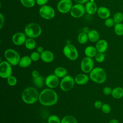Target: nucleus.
<instances>
[{
    "mask_svg": "<svg viewBox=\"0 0 123 123\" xmlns=\"http://www.w3.org/2000/svg\"><path fill=\"white\" fill-rule=\"evenodd\" d=\"M85 12V6L83 4L79 3H76L73 5L70 11L71 15L75 18H78L83 16Z\"/></svg>",
    "mask_w": 123,
    "mask_h": 123,
    "instance_id": "obj_11",
    "label": "nucleus"
},
{
    "mask_svg": "<svg viewBox=\"0 0 123 123\" xmlns=\"http://www.w3.org/2000/svg\"><path fill=\"white\" fill-rule=\"evenodd\" d=\"M112 18L115 24L121 23L123 21V13L119 12H117L114 14Z\"/></svg>",
    "mask_w": 123,
    "mask_h": 123,
    "instance_id": "obj_31",
    "label": "nucleus"
},
{
    "mask_svg": "<svg viewBox=\"0 0 123 123\" xmlns=\"http://www.w3.org/2000/svg\"><path fill=\"white\" fill-rule=\"evenodd\" d=\"M39 95V94L35 87H27L23 91L21 98L25 103L32 104L38 99Z\"/></svg>",
    "mask_w": 123,
    "mask_h": 123,
    "instance_id": "obj_2",
    "label": "nucleus"
},
{
    "mask_svg": "<svg viewBox=\"0 0 123 123\" xmlns=\"http://www.w3.org/2000/svg\"><path fill=\"white\" fill-rule=\"evenodd\" d=\"M33 83L37 87L40 88L42 87L45 83V79L42 76L39 75L37 77L33 78Z\"/></svg>",
    "mask_w": 123,
    "mask_h": 123,
    "instance_id": "obj_25",
    "label": "nucleus"
},
{
    "mask_svg": "<svg viewBox=\"0 0 123 123\" xmlns=\"http://www.w3.org/2000/svg\"><path fill=\"white\" fill-rule=\"evenodd\" d=\"M88 40L91 42H97L99 40L100 35L98 32L95 29H91L87 33Z\"/></svg>",
    "mask_w": 123,
    "mask_h": 123,
    "instance_id": "obj_20",
    "label": "nucleus"
},
{
    "mask_svg": "<svg viewBox=\"0 0 123 123\" xmlns=\"http://www.w3.org/2000/svg\"><path fill=\"white\" fill-rule=\"evenodd\" d=\"M101 109L102 112L105 114H108L111 111V107L110 105L107 103L103 104Z\"/></svg>",
    "mask_w": 123,
    "mask_h": 123,
    "instance_id": "obj_37",
    "label": "nucleus"
},
{
    "mask_svg": "<svg viewBox=\"0 0 123 123\" xmlns=\"http://www.w3.org/2000/svg\"><path fill=\"white\" fill-rule=\"evenodd\" d=\"M74 79L70 75H66L60 82V87L62 90L67 92L73 89L75 84Z\"/></svg>",
    "mask_w": 123,
    "mask_h": 123,
    "instance_id": "obj_7",
    "label": "nucleus"
},
{
    "mask_svg": "<svg viewBox=\"0 0 123 123\" xmlns=\"http://www.w3.org/2000/svg\"><path fill=\"white\" fill-rule=\"evenodd\" d=\"M24 33L27 37L35 38L40 36L42 33V28L38 24L31 23L25 26Z\"/></svg>",
    "mask_w": 123,
    "mask_h": 123,
    "instance_id": "obj_4",
    "label": "nucleus"
},
{
    "mask_svg": "<svg viewBox=\"0 0 123 123\" xmlns=\"http://www.w3.org/2000/svg\"><path fill=\"white\" fill-rule=\"evenodd\" d=\"M109 123H119V122L117 119H111V120H110L109 121Z\"/></svg>",
    "mask_w": 123,
    "mask_h": 123,
    "instance_id": "obj_45",
    "label": "nucleus"
},
{
    "mask_svg": "<svg viewBox=\"0 0 123 123\" xmlns=\"http://www.w3.org/2000/svg\"><path fill=\"white\" fill-rule=\"evenodd\" d=\"M112 97L117 99H120L123 97V88L120 86L115 87L112 89Z\"/></svg>",
    "mask_w": 123,
    "mask_h": 123,
    "instance_id": "obj_23",
    "label": "nucleus"
},
{
    "mask_svg": "<svg viewBox=\"0 0 123 123\" xmlns=\"http://www.w3.org/2000/svg\"><path fill=\"white\" fill-rule=\"evenodd\" d=\"M31 60L33 62H37L40 59V53L37 51H34L30 54V56Z\"/></svg>",
    "mask_w": 123,
    "mask_h": 123,
    "instance_id": "obj_35",
    "label": "nucleus"
},
{
    "mask_svg": "<svg viewBox=\"0 0 123 123\" xmlns=\"http://www.w3.org/2000/svg\"><path fill=\"white\" fill-rule=\"evenodd\" d=\"M48 123H61V120L59 116L52 114L48 117Z\"/></svg>",
    "mask_w": 123,
    "mask_h": 123,
    "instance_id": "obj_32",
    "label": "nucleus"
},
{
    "mask_svg": "<svg viewBox=\"0 0 123 123\" xmlns=\"http://www.w3.org/2000/svg\"><path fill=\"white\" fill-rule=\"evenodd\" d=\"M46 123V122H43V123Z\"/></svg>",
    "mask_w": 123,
    "mask_h": 123,
    "instance_id": "obj_46",
    "label": "nucleus"
},
{
    "mask_svg": "<svg viewBox=\"0 0 123 123\" xmlns=\"http://www.w3.org/2000/svg\"><path fill=\"white\" fill-rule=\"evenodd\" d=\"M72 6L71 0H60L57 4V8L60 13H66L70 12Z\"/></svg>",
    "mask_w": 123,
    "mask_h": 123,
    "instance_id": "obj_12",
    "label": "nucleus"
},
{
    "mask_svg": "<svg viewBox=\"0 0 123 123\" xmlns=\"http://www.w3.org/2000/svg\"><path fill=\"white\" fill-rule=\"evenodd\" d=\"M94 62L92 58L85 57L81 62L80 67L82 72L85 74L89 73L94 68Z\"/></svg>",
    "mask_w": 123,
    "mask_h": 123,
    "instance_id": "obj_10",
    "label": "nucleus"
},
{
    "mask_svg": "<svg viewBox=\"0 0 123 123\" xmlns=\"http://www.w3.org/2000/svg\"><path fill=\"white\" fill-rule=\"evenodd\" d=\"M4 57L6 61L12 66L18 65L21 59L18 52L12 49H8L5 51Z\"/></svg>",
    "mask_w": 123,
    "mask_h": 123,
    "instance_id": "obj_5",
    "label": "nucleus"
},
{
    "mask_svg": "<svg viewBox=\"0 0 123 123\" xmlns=\"http://www.w3.org/2000/svg\"><path fill=\"white\" fill-rule=\"evenodd\" d=\"M32 62L30 57L25 55L21 58L18 65L21 68H26L31 64Z\"/></svg>",
    "mask_w": 123,
    "mask_h": 123,
    "instance_id": "obj_21",
    "label": "nucleus"
},
{
    "mask_svg": "<svg viewBox=\"0 0 123 123\" xmlns=\"http://www.w3.org/2000/svg\"><path fill=\"white\" fill-rule=\"evenodd\" d=\"M4 22H5L4 17L3 15L1 13H0V29H2V28L4 26Z\"/></svg>",
    "mask_w": 123,
    "mask_h": 123,
    "instance_id": "obj_41",
    "label": "nucleus"
},
{
    "mask_svg": "<svg viewBox=\"0 0 123 123\" xmlns=\"http://www.w3.org/2000/svg\"><path fill=\"white\" fill-rule=\"evenodd\" d=\"M84 53L86 57L93 58L95 57L98 53V51L95 47L92 46H88L85 48L84 50Z\"/></svg>",
    "mask_w": 123,
    "mask_h": 123,
    "instance_id": "obj_22",
    "label": "nucleus"
},
{
    "mask_svg": "<svg viewBox=\"0 0 123 123\" xmlns=\"http://www.w3.org/2000/svg\"><path fill=\"white\" fill-rule=\"evenodd\" d=\"M86 12L90 15L94 14L97 12L98 7L96 2L93 1H88L85 6Z\"/></svg>",
    "mask_w": 123,
    "mask_h": 123,
    "instance_id": "obj_15",
    "label": "nucleus"
},
{
    "mask_svg": "<svg viewBox=\"0 0 123 123\" xmlns=\"http://www.w3.org/2000/svg\"><path fill=\"white\" fill-rule=\"evenodd\" d=\"M115 24L113 18H108L105 20L104 25L107 27H111L114 25Z\"/></svg>",
    "mask_w": 123,
    "mask_h": 123,
    "instance_id": "obj_36",
    "label": "nucleus"
},
{
    "mask_svg": "<svg viewBox=\"0 0 123 123\" xmlns=\"http://www.w3.org/2000/svg\"><path fill=\"white\" fill-rule=\"evenodd\" d=\"M112 91V89L109 86H106L103 89V93L104 95L106 96H109L110 95H111Z\"/></svg>",
    "mask_w": 123,
    "mask_h": 123,
    "instance_id": "obj_38",
    "label": "nucleus"
},
{
    "mask_svg": "<svg viewBox=\"0 0 123 123\" xmlns=\"http://www.w3.org/2000/svg\"><path fill=\"white\" fill-rule=\"evenodd\" d=\"M31 74H32V76L33 78L37 77V76H38L39 75V73H38V71H37V70H33V71L32 72Z\"/></svg>",
    "mask_w": 123,
    "mask_h": 123,
    "instance_id": "obj_42",
    "label": "nucleus"
},
{
    "mask_svg": "<svg viewBox=\"0 0 123 123\" xmlns=\"http://www.w3.org/2000/svg\"><path fill=\"white\" fill-rule=\"evenodd\" d=\"M61 123H77V121L74 117L72 115H66L62 118Z\"/></svg>",
    "mask_w": 123,
    "mask_h": 123,
    "instance_id": "obj_29",
    "label": "nucleus"
},
{
    "mask_svg": "<svg viewBox=\"0 0 123 123\" xmlns=\"http://www.w3.org/2000/svg\"><path fill=\"white\" fill-rule=\"evenodd\" d=\"M20 1L23 6L28 8L33 7L36 3V0H20Z\"/></svg>",
    "mask_w": 123,
    "mask_h": 123,
    "instance_id": "obj_30",
    "label": "nucleus"
},
{
    "mask_svg": "<svg viewBox=\"0 0 123 123\" xmlns=\"http://www.w3.org/2000/svg\"></svg>",
    "mask_w": 123,
    "mask_h": 123,
    "instance_id": "obj_47",
    "label": "nucleus"
},
{
    "mask_svg": "<svg viewBox=\"0 0 123 123\" xmlns=\"http://www.w3.org/2000/svg\"><path fill=\"white\" fill-rule=\"evenodd\" d=\"M77 40L81 44H86L88 40V37L87 33L81 32L79 34L77 37Z\"/></svg>",
    "mask_w": 123,
    "mask_h": 123,
    "instance_id": "obj_27",
    "label": "nucleus"
},
{
    "mask_svg": "<svg viewBox=\"0 0 123 123\" xmlns=\"http://www.w3.org/2000/svg\"><path fill=\"white\" fill-rule=\"evenodd\" d=\"M45 84L48 88H56L60 85L59 78L54 74H49L45 78Z\"/></svg>",
    "mask_w": 123,
    "mask_h": 123,
    "instance_id": "obj_13",
    "label": "nucleus"
},
{
    "mask_svg": "<svg viewBox=\"0 0 123 123\" xmlns=\"http://www.w3.org/2000/svg\"><path fill=\"white\" fill-rule=\"evenodd\" d=\"M95 47L98 52L104 53L108 48V43L104 39H99L96 42Z\"/></svg>",
    "mask_w": 123,
    "mask_h": 123,
    "instance_id": "obj_18",
    "label": "nucleus"
},
{
    "mask_svg": "<svg viewBox=\"0 0 123 123\" xmlns=\"http://www.w3.org/2000/svg\"><path fill=\"white\" fill-rule=\"evenodd\" d=\"M114 32L118 36H123V24L122 23L115 24L114 25Z\"/></svg>",
    "mask_w": 123,
    "mask_h": 123,
    "instance_id": "obj_28",
    "label": "nucleus"
},
{
    "mask_svg": "<svg viewBox=\"0 0 123 123\" xmlns=\"http://www.w3.org/2000/svg\"><path fill=\"white\" fill-rule=\"evenodd\" d=\"M97 13L99 18L105 20L109 18L111 14L110 10L108 8L104 6H100L98 7Z\"/></svg>",
    "mask_w": 123,
    "mask_h": 123,
    "instance_id": "obj_17",
    "label": "nucleus"
},
{
    "mask_svg": "<svg viewBox=\"0 0 123 123\" xmlns=\"http://www.w3.org/2000/svg\"><path fill=\"white\" fill-rule=\"evenodd\" d=\"M102 104H103L102 103V102L101 101L96 100V101H95V102L94 103V106L96 109H99L101 108Z\"/></svg>",
    "mask_w": 123,
    "mask_h": 123,
    "instance_id": "obj_39",
    "label": "nucleus"
},
{
    "mask_svg": "<svg viewBox=\"0 0 123 123\" xmlns=\"http://www.w3.org/2000/svg\"><path fill=\"white\" fill-rule=\"evenodd\" d=\"M26 39V36L25 33L21 32L14 34L12 38L13 43L16 46H21L25 44Z\"/></svg>",
    "mask_w": 123,
    "mask_h": 123,
    "instance_id": "obj_14",
    "label": "nucleus"
},
{
    "mask_svg": "<svg viewBox=\"0 0 123 123\" xmlns=\"http://www.w3.org/2000/svg\"><path fill=\"white\" fill-rule=\"evenodd\" d=\"M7 82L9 86H13L16 85L17 83V79L15 76L11 75L10 76L7 78Z\"/></svg>",
    "mask_w": 123,
    "mask_h": 123,
    "instance_id": "obj_33",
    "label": "nucleus"
},
{
    "mask_svg": "<svg viewBox=\"0 0 123 123\" xmlns=\"http://www.w3.org/2000/svg\"><path fill=\"white\" fill-rule=\"evenodd\" d=\"M105 55L103 53L98 52L95 56V59L98 62H102L105 60Z\"/></svg>",
    "mask_w": 123,
    "mask_h": 123,
    "instance_id": "obj_34",
    "label": "nucleus"
},
{
    "mask_svg": "<svg viewBox=\"0 0 123 123\" xmlns=\"http://www.w3.org/2000/svg\"><path fill=\"white\" fill-rule=\"evenodd\" d=\"M89 78L94 82L101 84L103 83L106 80L107 74L105 71L102 68L97 67L89 73Z\"/></svg>",
    "mask_w": 123,
    "mask_h": 123,
    "instance_id": "obj_3",
    "label": "nucleus"
},
{
    "mask_svg": "<svg viewBox=\"0 0 123 123\" xmlns=\"http://www.w3.org/2000/svg\"><path fill=\"white\" fill-rule=\"evenodd\" d=\"M63 53L67 59L71 61H75L79 56L77 49L75 46L71 44H68L64 47Z\"/></svg>",
    "mask_w": 123,
    "mask_h": 123,
    "instance_id": "obj_6",
    "label": "nucleus"
},
{
    "mask_svg": "<svg viewBox=\"0 0 123 123\" xmlns=\"http://www.w3.org/2000/svg\"><path fill=\"white\" fill-rule=\"evenodd\" d=\"M54 74L58 78H63L67 75V71L63 67H58L54 71Z\"/></svg>",
    "mask_w": 123,
    "mask_h": 123,
    "instance_id": "obj_24",
    "label": "nucleus"
},
{
    "mask_svg": "<svg viewBox=\"0 0 123 123\" xmlns=\"http://www.w3.org/2000/svg\"><path fill=\"white\" fill-rule=\"evenodd\" d=\"M12 74V65L7 61L0 63V76L2 78H7Z\"/></svg>",
    "mask_w": 123,
    "mask_h": 123,
    "instance_id": "obj_9",
    "label": "nucleus"
},
{
    "mask_svg": "<svg viewBox=\"0 0 123 123\" xmlns=\"http://www.w3.org/2000/svg\"><path fill=\"white\" fill-rule=\"evenodd\" d=\"M48 0H36L37 4L40 6L46 5L47 3Z\"/></svg>",
    "mask_w": 123,
    "mask_h": 123,
    "instance_id": "obj_40",
    "label": "nucleus"
},
{
    "mask_svg": "<svg viewBox=\"0 0 123 123\" xmlns=\"http://www.w3.org/2000/svg\"><path fill=\"white\" fill-rule=\"evenodd\" d=\"M40 59L45 62L49 63L54 60V55L53 52L51 51L45 50L40 53Z\"/></svg>",
    "mask_w": 123,
    "mask_h": 123,
    "instance_id": "obj_16",
    "label": "nucleus"
},
{
    "mask_svg": "<svg viewBox=\"0 0 123 123\" xmlns=\"http://www.w3.org/2000/svg\"><path fill=\"white\" fill-rule=\"evenodd\" d=\"M44 49L41 46H38L37 49V51L39 52V53H41L44 51Z\"/></svg>",
    "mask_w": 123,
    "mask_h": 123,
    "instance_id": "obj_44",
    "label": "nucleus"
},
{
    "mask_svg": "<svg viewBox=\"0 0 123 123\" xmlns=\"http://www.w3.org/2000/svg\"><path fill=\"white\" fill-rule=\"evenodd\" d=\"M38 100L41 105L45 106H51L57 102L58 96L54 90L48 88L43 89L39 93Z\"/></svg>",
    "mask_w": 123,
    "mask_h": 123,
    "instance_id": "obj_1",
    "label": "nucleus"
},
{
    "mask_svg": "<svg viewBox=\"0 0 123 123\" xmlns=\"http://www.w3.org/2000/svg\"><path fill=\"white\" fill-rule=\"evenodd\" d=\"M74 79L75 83L79 85H83L86 84L90 78L85 74H79L75 76Z\"/></svg>",
    "mask_w": 123,
    "mask_h": 123,
    "instance_id": "obj_19",
    "label": "nucleus"
},
{
    "mask_svg": "<svg viewBox=\"0 0 123 123\" xmlns=\"http://www.w3.org/2000/svg\"><path fill=\"white\" fill-rule=\"evenodd\" d=\"M74 1L76 3H79V4H84L86 3L87 2L89 1V0H74Z\"/></svg>",
    "mask_w": 123,
    "mask_h": 123,
    "instance_id": "obj_43",
    "label": "nucleus"
},
{
    "mask_svg": "<svg viewBox=\"0 0 123 123\" xmlns=\"http://www.w3.org/2000/svg\"><path fill=\"white\" fill-rule=\"evenodd\" d=\"M39 14L43 19L46 20H51L53 19L55 15L54 9L50 6L45 5L40 7Z\"/></svg>",
    "mask_w": 123,
    "mask_h": 123,
    "instance_id": "obj_8",
    "label": "nucleus"
},
{
    "mask_svg": "<svg viewBox=\"0 0 123 123\" xmlns=\"http://www.w3.org/2000/svg\"><path fill=\"white\" fill-rule=\"evenodd\" d=\"M25 48L29 50L33 49L36 46V42L34 38L28 37L25 43Z\"/></svg>",
    "mask_w": 123,
    "mask_h": 123,
    "instance_id": "obj_26",
    "label": "nucleus"
}]
</instances>
